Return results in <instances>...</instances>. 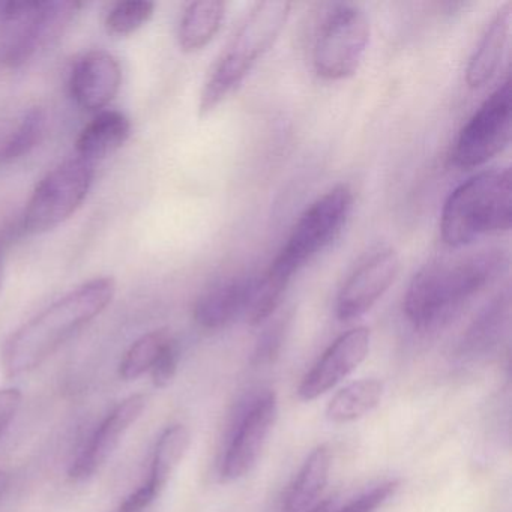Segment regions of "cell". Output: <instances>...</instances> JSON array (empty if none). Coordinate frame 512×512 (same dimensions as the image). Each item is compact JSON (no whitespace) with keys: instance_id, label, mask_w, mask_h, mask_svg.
Wrapping results in <instances>:
<instances>
[{"instance_id":"obj_15","label":"cell","mask_w":512,"mask_h":512,"mask_svg":"<svg viewBox=\"0 0 512 512\" xmlns=\"http://www.w3.org/2000/svg\"><path fill=\"white\" fill-rule=\"evenodd\" d=\"M256 277L230 278L203 293L194 305V320L200 328L217 331L244 316Z\"/></svg>"},{"instance_id":"obj_23","label":"cell","mask_w":512,"mask_h":512,"mask_svg":"<svg viewBox=\"0 0 512 512\" xmlns=\"http://www.w3.org/2000/svg\"><path fill=\"white\" fill-rule=\"evenodd\" d=\"M175 338L170 335L167 329H157L149 334L140 337L136 343L131 344L130 349L125 353L119 364V376L121 379L131 382L139 379L143 374L149 373L154 367L155 362L160 358Z\"/></svg>"},{"instance_id":"obj_29","label":"cell","mask_w":512,"mask_h":512,"mask_svg":"<svg viewBox=\"0 0 512 512\" xmlns=\"http://www.w3.org/2000/svg\"><path fill=\"white\" fill-rule=\"evenodd\" d=\"M281 344V329H274L265 335L262 343L259 344L256 350V361L257 362H271L274 356H277L278 349Z\"/></svg>"},{"instance_id":"obj_6","label":"cell","mask_w":512,"mask_h":512,"mask_svg":"<svg viewBox=\"0 0 512 512\" xmlns=\"http://www.w3.org/2000/svg\"><path fill=\"white\" fill-rule=\"evenodd\" d=\"M73 2H10L0 10V59L8 67L28 62L59 37L76 14Z\"/></svg>"},{"instance_id":"obj_17","label":"cell","mask_w":512,"mask_h":512,"mask_svg":"<svg viewBox=\"0 0 512 512\" xmlns=\"http://www.w3.org/2000/svg\"><path fill=\"white\" fill-rule=\"evenodd\" d=\"M131 122L124 113L104 110L98 113L77 137L80 160L94 164L115 154L130 139Z\"/></svg>"},{"instance_id":"obj_19","label":"cell","mask_w":512,"mask_h":512,"mask_svg":"<svg viewBox=\"0 0 512 512\" xmlns=\"http://www.w3.org/2000/svg\"><path fill=\"white\" fill-rule=\"evenodd\" d=\"M226 10L227 5L221 0H199L188 5L178 29L182 52L196 53L205 49L220 32Z\"/></svg>"},{"instance_id":"obj_31","label":"cell","mask_w":512,"mask_h":512,"mask_svg":"<svg viewBox=\"0 0 512 512\" xmlns=\"http://www.w3.org/2000/svg\"><path fill=\"white\" fill-rule=\"evenodd\" d=\"M335 503L332 500H325V502L317 503V505L311 506L305 512H334Z\"/></svg>"},{"instance_id":"obj_14","label":"cell","mask_w":512,"mask_h":512,"mask_svg":"<svg viewBox=\"0 0 512 512\" xmlns=\"http://www.w3.org/2000/svg\"><path fill=\"white\" fill-rule=\"evenodd\" d=\"M122 85V68L118 59L104 50L83 55L73 67L70 92L77 106L88 112L106 109Z\"/></svg>"},{"instance_id":"obj_2","label":"cell","mask_w":512,"mask_h":512,"mask_svg":"<svg viewBox=\"0 0 512 512\" xmlns=\"http://www.w3.org/2000/svg\"><path fill=\"white\" fill-rule=\"evenodd\" d=\"M505 265V254L496 248L427 263L404 296L407 319L418 329L437 325L496 280Z\"/></svg>"},{"instance_id":"obj_24","label":"cell","mask_w":512,"mask_h":512,"mask_svg":"<svg viewBox=\"0 0 512 512\" xmlns=\"http://www.w3.org/2000/svg\"><path fill=\"white\" fill-rule=\"evenodd\" d=\"M46 127V113L40 107H32L23 113L16 127L0 142V164L13 163L28 155L40 142Z\"/></svg>"},{"instance_id":"obj_21","label":"cell","mask_w":512,"mask_h":512,"mask_svg":"<svg viewBox=\"0 0 512 512\" xmlns=\"http://www.w3.org/2000/svg\"><path fill=\"white\" fill-rule=\"evenodd\" d=\"M188 446H190V433L185 425H172L161 434L152 457L151 472H149L148 481L145 482L146 487L155 496H160L161 491L169 484L173 473L184 460Z\"/></svg>"},{"instance_id":"obj_26","label":"cell","mask_w":512,"mask_h":512,"mask_svg":"<svg viewBox=\"0 0 512 512\" xmlns=\"http://www.w3.org/2000/svg\"><path fill=\"white\" fill-rule=\"evenodd\" d=\"M398 487H400L398 481L383 482L334 512H377L391 497H394Z\"/></svg>"},{"instance_id":"obj_4","label":"cell","mask_w":512,"mask_h":512,"mask_svg":"<svg viewBox=\"0 0 512 512\" xmlns=\"http://www.w3.org/2000/svg\"><path fill=\"white\" fill-rule=\"evenodd\" d=\"M511 170H485L458 185L442 209L440 235L448 247L461 248L482 236L511 229Z\"/></svg>"},{"instance_id":"obj_18","label":"cell","mask_w":512,"mask_h":512,"mask_svg":"<svg viewBox=\"0 0 512 512\" xmlns=\"http://www.w3.org/2000/svg\"><path fill=\"white\" fill-rule=\"evenodd\" d=\"M331 466V448L328 445L317 446L287 488L283 499L284 511L305 512L310 509L328 484Z\"/></svg>"},{"instance_id":"obj_30","label":"cell","mask_w":512,"mask_h":512,"mask_svg":"<svg viewBox=\"0 0 512 512\" xmlns=\"http://www.w3.org/2000/svg\"><path fill=\"white\" fill-rule=\"evenodd\" d=\"M10 485V473L5 472V470H0V500L4 499L5 494H7L8 488H10Z\"/></svg>"},{"instance_id":"obj_32","label":"cell","mask_w":512,"mask_h":512,"mask_svg":"<svg viewBox=\"0 0 512 512\" xmlns=\"http://www.w3.org/2000/svg\"><path fill=\"white\" fill-rule=\"evenodd\" d=\"M0 275H2V260H0Z\"/></svg>"},{"instance_id":"obj_27","label":"cell","mask_w":512,"mask_h":512,"mask_svg":"<svg viewBox=\"0 0 512 512\" xmlns=\"http://www.w3.org/2000/svg\"><path fill=\"white\" fill-rule=\"evenodd\" d=\"M179 365V347L175 340L169 344L161 353L158 361L155 362L151 373L152 382L157 388H167L175 379L176 371Z\"/></svg>"},{"instance_id":"obj_16","label":"cell","mask_w":512,"mask_h":512,"mask_svg":"<svg viewBox=\"0 0 512 512\" xmlns=\"http://www.w3.org/2000/svg\"><path fill=\"white\" fill-rule=\"evenodd\" d=\"M511 22L512 4L506 2L488 23L481 40L476 44L475 52L466 70V82L469 88H482L496 76L502 64L503 53L508 46Z\"/></svg>"},{"instance_id":"obj_20","label":"cell","mask_w":512,"mask_h":512,"mask_svg":"<svg viewBox=\"0 0 512 512\" xmlns=\"http://www.w3.org/2000/svg\"><path fill=\"white\" fill-rule=\"evenodd\" d=\"M385 395L382 380L361 379L350 383L332 398L326 409V416L334 424L358 421L373 412Z\"/></svg>"},{"instance_id":"obj_7","label":"cell","mask_w":512,"mask_h":512,"mask_svg":"<svg viewBox=\"0 0 512 512\" xmlns=\"http://www.w3.org/2000/svg\"><path fill=\"white\" fill-rule=\"evenodd\" d=\"M92 182L94 164L80 158L59 164L35 187L23 215L25 232L43 235L61 226L85 202Z\"/></svg>"},{"instance_id":"obj_8","label":"cell","mask_w":512,"mask_h":512,"mask_svg":"<svg viewBox=\"0 0 512 512\" xmlns=\"http://www.w3.org/2000/svg\"><path fill=\"white\" fill-rule=\"evenodd\" d=\"M371 25L358 5H338L320 26L313 49L317 76L331 82L349 79L361 67L370 44Z\"/></svg>"},{"instance_id":"obj_9","label":"cell","mask_w":512,"mask_h":512,"mask_svg":"<svg viewBox=\"0 0 512 512\" xmlns=\"http://www.w3.org/2000/svg\"><path fill=\"white\" fill-rule=\"evenodd\" d=\"M511 136L512 89L506 77L458 134L452 161L461 169L484 166L508 148Z\"/></svg>"},{"instance_id":"obj_28","label":"cell","mask_w":512,"mask_h":512,"mask_svg":"<svg viewBox=\"0 0 512 512\" xmlns=\"http://www.w3.org/2000/svg\"><path fill=\"white\" fill-rule=\"evenodd\" d=\"M23 395L20 389H0V437L4 436L11 422L16 418L20 406H22Z\"/></svg>"},{"instance_id":"obj_13","label":"cell","mask_w":512,"mask_h":512,"mask_svg":"<svg viewBox=\"0 0 512 512\" xmlns=\"http://www.w3.org/2000/svg\"><path fill=\"white\" fill-rule=\"evenodd\" d=\"M145 407V395L137 394L125 398L115 409L110 410L71 463V478L83 481L94 475L116 451L131 425L139 421Z\"/></svg>"},{"instance_id":"obj_11","label":"cell","mask_w":512,"mask_h":512,"mask_svg":"<svg viewBox=\"0 0 512 512\" xmlns=\"http://www.w3.org/2000/svg\"><path fill=\"white\" fill-rule=\"evenodd\" d=\"M277 416L278 401L274 392H268L254 401L227 446L220 470L224 482L244 478L253 470L274 428Z\"/></svg>"},{"instance_id":"obj_10","label":"cell","mask_w":512,"mask_h":512,"mask_svg":"<svg viewBox=\"0 0 512 512\" xmlns=\"http://www.w3.org/2000/svg\"><path fill=\"white\" fill-rule=\"evenodd\" d=\"M400 274V256L392 247H377L367 254L344 281L337 296L341 322L358 319L383 298Z\"/></svg>"},{"instance_id":"obj_12","label":"cell","mask_w":512,"mask_h":512,"mask_svg":"<svg viewBox=\"0 0 512 512\" xmlns=\"http://www.w3.org/2000/svg\"><path fill=\"white\" fill-rule=\"evenodd\" d=\"M370 344L371 332L365 326L344 332L304 377L299 386V397L311 401L331 391L365 361Z\"/></svg>"},{"instance_id":"obj_1","label":"cell","mask_w":512,"mask_h":512,"mask_svg":"<svg viewBox=\"0 0 512 512\" xmlns=\"http://www.w3.org/2000/svg\"><path fill=\"white\" fill-rule=\"evenodd\" d=\"M115 293L113 278H92L44 308L8 338L2 352L5 373L19 376L40 367L65 341L100 316Z\"/></svg>"},{"instance_id":"obj_5","label":"cell","mask_w":512,"mask_h":512,"mask_svg":"<svg viewBox=\"0 0 512 512\" xmlns=\"http://www.w3.org/2000/svg\"><path fill=\"white\" fill-rule=\"evenodd\" d=\"M353 209V191L349 185L323 194L299 217L272 268L292 280L293 275L316 259L343 232Z\"/></svg>"},{"instance_id":"obj_3","label":"cell","mask_w":512,"mask_h":512,"mask_svg":"<svg viewBox=\"0 0 512 512\" xmlns=\"http://www.w3.org/2000/svg\"><path fill=\"white\" fill-rule=\"evenodd\" d=\"M290 11L292 4L284 0L259 2L251 8L206 79L199 101L202 118L214 112L274 47Z\"/></svg>"},{"instance_id":"obj_25","label":"cell","mask_w":512,"mask_h":512,"mask_svg":"<svg viewBox=\"0 0 512 512\" xmlns=\"http://www.w3.org/2000/svg\"><path fill=\"white\" fill-rule=\"evenodd\" d=\"M155 4L146 0H127L110 8L106 17L109 34L127 37L146 25L154 16Z\"/></svg>"},{"instance_id":"obj_22","label":"cell","mask_w":512,"mask_h":512,"mask_svg":"<svg viewBox=\"0 0 512 512\" xmlns=\"http://www.w3.org/2000/svg\"><path fill=\"white\" fill-rule=\"evenodd\" d=\"M277 269L269 266L265 274L256 277L250 299L245 307L244 317L250 325L256 326L268 320L280 307L281 299L290 284Z\"/></svg>"}]
</instances>
